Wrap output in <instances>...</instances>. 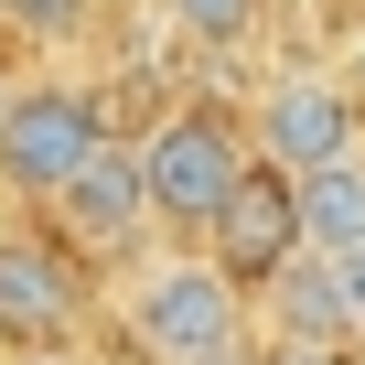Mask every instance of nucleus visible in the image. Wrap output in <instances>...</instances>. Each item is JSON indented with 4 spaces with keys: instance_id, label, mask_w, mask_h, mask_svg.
Masks as SVG:
<instances>
[{
    "instance_id": "9b49d317",
    "label": "nucleus",
    "mask_w": 365,
    "mask_h": 365,
    "mask_svg": "<svg viewBox=\"0 0 365 365\" xmlns=\"http://www.w3.org/2000/svg\"><path fill=\"white\" fill-rule=\"evenodd\" d=\"M333 290H344V333H354V354H365V247L333 258Z\"/></svg>"
},
{
    "instance_id": "423d86ee",
    "label": "nucleus",
    "mask_w": 365,
    "mask_h": 365,
    "mask_svg": "<svg viewBox=\"0 0 365 365\" xmlns=\"http://www.w3.org/2000/svg\"><path fill=\"white\" fill-rule=\"evenodd\" d=\"M161 215H150V172H140V140H108L65 194H54V237L76 247V258H140V237H150Z\"/></svg>"
},
{
    "instance_id": "20e7f679",
    "label": "nucleus",
    "mask_w": 365,
    "mask_h": 365,
    "mask_svg": "<svg viewBox=\"0 0 365 365\" xmlns=\"http://www.w3.org/2000/svg\"><path fill=\"white\" fill-rule=\"evenodd\" d=\"M108 140H118L108 97H97V86H54V76H43V86H22V97H11V118H0V182L54 205V194H65V182H76Z\"/></svg>"
},
{
    "instance_id": "39448f33",
    "label": "nucleus",
    "mask_w": 365,
    "mask_h": 365,
    "mask_svg": "<svg viewBox=\"0 0 365 365\" xmlns=\"http://www.w3.org/2000/svg\"><path fill=\"white\" fill-rule=\"evenodd\" d=\"M76 322H86V258L33 226H0V344L43 354V344H76Z\"/></svg>"
},
{
    "instance_id": "f8f14e48",
    "label": "nucleus",
    "mask_w": 365,
    "mask_h": 365,
    "mask_svg": "<svg viewBox=\"0 0 365 365\" xmlns=\"http://www.w3.org/2000/svg\"><path fill=\"white\" fill-rule=\"evenodd\" d=\"M0 365H97L86 344H43V354H0Z\"/></svg>"
},
{
    "instance_id": "6e6552de",
    "label": "nucleus",
    "mask_w": 365,
    "mask_h": 365,
    "mask_svg": "<svg viewBox=\"0 0 365 365\" xmlns=\"http://www.w3.org/2000/svg\"><path fill=\"white\" fill-rule=\"evenodd\" d=\"M269 322H279V344L290 354H333V344H354L344 333V290H333V258H290L279 279H269Z\"/></svg>"
},
{
    "instance_id": "f257e3e1",
    "label": "nucleus",
    "mask_w": 365,
    "mask_h": 365,
    "mask_svg": "<svg viewBox=\"0 0 365 365\" xmlns=\"http://www.w3.org/2000/svg\"><path fill=\"white\" fill-rule=\"evenodd\" d=\"M118 333L150 354V365H215L247 344V290L205 258V247H161L129 269L118 290Z\"/></svg>"
},
{
    "instance_id": "0eeeda50",
    "label": "nucleus",
    "mask_w": 365,
    "mask_h": 365,
    "mask_svg": "<svg viewBox=\"0 0 365 365\" xmlns=\"http://www.w3.org/2000/svg\"><path fill=\"white\" fill-rule=\"evenodd\" d=\"M205 258H215V269H226V279L258 301V290H269V279L301 258V182L258 161V172L237 182V194H226V215L205 226Z\"/></svg>"
},
{
    "instance_id": "ddd939ff",
    "label": "nucleus",
    "mask_w": 365,
    "mask_h": 365,
    "mask_svg": "<svg viewBox=\"0 0 365 365\" xmlns=\"http://www.w3.org/2000/svg\"><path fill=\"white\" fill-rule=\"evenodd\" d=\"M344 86H354V97H365V22H354V65H344Z\"/></svg>"
},
{
    "instance_id": "9d476101",
    "label": "nucleus",
    "mask_w": 365,
    "mask_h": 365,
    "mask_svg": "<svg viewBox=\"0 0 365 365\" xmlns=\"http://www.w3.org/2000/svg\"><path fill=\"white\" fill-rule=\"evenodd\" d=\"M258 11H269V0H161V22H172L182 43H247Z\"/></svg>"
},
{
    "instance_id": "4468645a",
    "label": "nucleus",
    "mask_w": 365,
    "mask_h": 365,
    "mask_svg": "<svg viewBox=\"0 0 365 365\" xmlns=\"http://www.w3.org/2000/svg\"><path fill=\"white\" fill-rule=\"evenodd\" d=\"M11 97H22V86H0V118H11Z\"/></svg>"
},
{
    "instance_id": "1a4fd4ad",
    "label": "nucleus",
    "mask_w": 365,
    "mask_h": 365,
    "mask_svg": "<svg viewBox=\"0 0 365 365\" xmlns=\"http://www.w3.org/2000/svg\"><path fill=\"white\" fill-rule=\"evenodd\" d=\"M301 247L312 258H354L365 247V150L301 182Z\"/></svg>"
},
{
    "instance_id": "dca6fc26",
    "label": "nucleus",
    "mask_w": 365,
    "mask_h": 365,
    "mask_svg": "<svg viewBox=\"0 0 365 365\" xmlns=\"http://www.w3.org/2000/svg\"><path fill=\"white\" fill-rule=\"evenodd\" d=\"M354 365H365V354H354Z\"/></svg>"
},
{
    "instance_id": "f03ea898",
    "label": "nucleus",
    "mask_w": 365,
    "mask_h": 365,
    "mask_svg": "<svg viewBox=\"0 0 365 365\" xmlns=\"http://www.w3.org/2000/svg\"><path fill=\"white\" fill-rule=\"evenodd\" d=\"M140 172H150L161 237H194V247H205V226L226 215V194L258 172V140H247V118H226V108H172V118L140 140Z\"/></svg>"
},
{
    "instance_id": "2eb2a0df",
    "label": "nucleus",
    "mask_w": 365,
    "mask_h": 365,
    "mask_svg": "<svg viewBox=\"0 0 365 365\" xmlns=\"http://www.w3.org/2000/svg\"><path fill=\"white\" fill-rule=\"evenodd\" d=\"M0 11H11V0H0Z\"/></svg>"
},
{
    "instance_id": "7ed1b4c3",
    "label": "nucleus",
    "mask_w": 365,
    "mask_h": 365,
    "mask_svg": "<svg viewBox=\"0 0 365 365\" xmlns=\"http://www.w3.org/2000/svg\"><path fill=\"white\" fill-rule=\"evenodd\" d=\"M247 140H258L269 172L312 182V172H333V161L365 150V97H354L344 76H322V65H279V76L247 97Z\"/></svg>"
}]
</instances>
